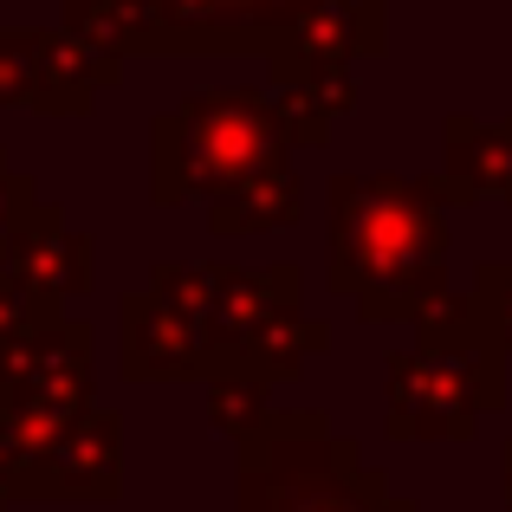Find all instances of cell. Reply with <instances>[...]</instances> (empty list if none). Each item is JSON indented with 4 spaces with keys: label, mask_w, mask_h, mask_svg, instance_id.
I'll return each mask as SVG.
<instances>
[{
    "label": "cell",
    "mask_w": 512,
    "mask_h": 512,
    "mask_svg": "<svg viewBox=\"0 0 512 512\" xmlns=\"http://www.w3.org/2000/svg\"><path fill=\"white\" fill-rule=\"evenodd\" d=\"M240 512H409L389 500L383 480L363 474L344 441H253L247 506Z\"/></svg>",
    "instance_id": "6da1fadb"
},
{
    "label": "cell",
    "mask_w": 512,
    "mask_h": 512,
    "mask_svg": "<svg viewBox=\"0 0 512 512\" xmlns=\"http://www.w3.org/2000/svg\"><path fill=\"white\" fill-rule=\"evenodd\" d=\"M506 506H512V454H506Z\"/></svg>",
    "instance_id": "7a4b0ae2"
}]
</instances>
